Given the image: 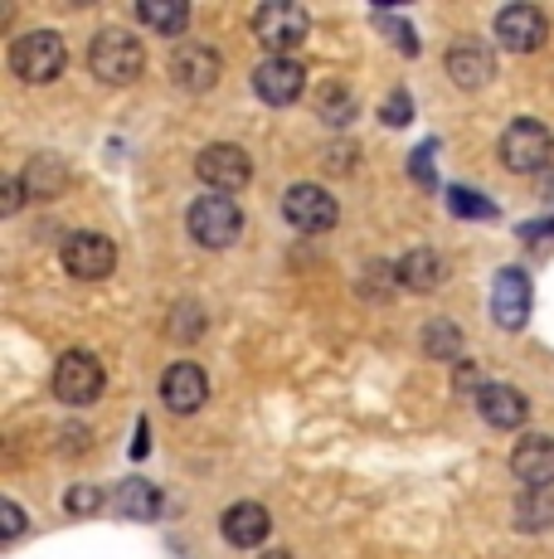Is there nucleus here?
<instances>
[{"label": "nucleus", "instance_id": "nucleus-4", "mask_svg": "<svg viewBox=\"0 0 554 559\" xmlns=\"http://www.w3.org/2000/svg\"><path fill=\"white\" fill-rule=\"evenodd\" d=\"M63 59H69V49L55 29H29L10 45V73L25 83H55L63 73Z\"/></svg>", "mask_w": 554, "mask_h": 559}, {"label": "nucleus", "instance_id": "nucleus-31", "mask_svg": "<svg viewBox=\"0 0 554 559\" xmlns=\"http://www.w3.org/2000/svg\"><path fill=\"white\" fill-rule=\"evenodd\" d=\"M20 204H25V180H20V176L0 180V214H15Z\"/></svg>", "mask_w": 554, "mask_h": 559}, {"label": "nucleus", "instance_id": "nucleus-35", "mask_svg": "<svg viewBox=\"0 0 554 559\" xmlns=\"http://www.w3.org/2000/svg\"><path fill=\"white\" fill-rule=\"evenodd\" d=\"M146 448H152V443H146V418H142V424H136V443H132V457L142 462V457H146Z\"/></svg>", "mask_w": 554, "mask_h": 559}, {"label": "nucleus", "instance_id": "nucleus-20", "mask_svg": "<svg viewBox=\"0 0 554 559\" xmlns=\"http://www.w3.org/2000/svg\"><path fill=\"white\" fill-rule=\"evenodd\" d=\"M112 507H117V515H127V521H156V515H161V491L146 477H127V481H117Z\"/></svg>", "mask_w": 554, "mask_h": 559}, {"label": "nucleus", "instance_id": "nucleus-36", "mask_svg": "<svg viewBox=\"0 0 554 559\" xmlns=\"http://www.w3.org/2000/svg\"><path fill=\"white\" fill-rule=\"evenodd\" d=\"M520 234H526V239H540V234H554V219H545V224H520Z\"/></svg>", "mask_w": 554, "mask_h": 559}, {"label": "nucleus", "instance_id": "nucleus-37", "mask_svg": "<svg viewBox=\"0 0 554 559\" xmlns=\"http://www.w3.org/2000/svg\"><path fill=\"white\" fill-rule=\"evenodd\" d=\"M457 384H462V390H467V384H477V370H472V365H457Z\"/></svg>", "mask_w": 554, "mask_h": 559}, {"label": "nucleus", "instance_id": "nucleus-26", "mask_svg": "<svg viewBox=\"0 0 554 559\" xmlns=\"http://www.w3.org/2000/svg\"><path fill=\"white\" fill-rule=\"evenodd\" d=\"M447 210L457 214V219H496V204L482 195V190H467V186H453L447 190Z\"/></svg>", "mask_w": 554, "mask_h": 559}, {"label": "nucleus", "instance_id": "nucleus-7", "mask_svg": "<svg viewBox=\"0 0 554 559\" xmlns=\"http://www.w3.org/2000/svg\"><path fill=\"white\" fill-rule=\"evenodd\" d=\"M103 365L88 356V350H69L59 356L55 365V400L69 404V408H83V404H98L103 400Z\"/></svg>", "mask_w": 554, "mask_h": 559}, {"label": "nucleus", "instance_id": "nucleus-28", "mask_svg": "<svg viewBox=\"0 0 554 559\" xmlns=\"http://www.w3.org/2000/svg\"><path fill=\"white\" fill-rule=\"evenodd\" d=\"M380 122H385V127H409V122H413V103H409V93L394 88L389 98H385V107H380Z\"/></svg>", "mask_w": 554, "mask_h": 559}, {"label": "nucleus", "instance_id": "nucleus-33", "mask_svg": "<svg viewBox=\"0 0 554 559\" xmlns=\"http://www.w3.org/2000/svg\"><path fill=\"white\" fill-rule=\"evenodd\" d=\"M0 521H5V540H20V535H25V515H20L15 501H0Z\"/></svg>", "mask_w": 554, "mask_h": 559}, {"label": "nucleus", "instance_id": "nucleus-24", "mask_svg": "<svg viewBox=\"0 0 554 559\" xmlns=\"http://www.w3.org/2000/svg\"><path fill=\"white\" fill-rule=\"evenodd\" d=\"M316 112L332 127H346V122H356V98H350V88H340V83H326V88H316Z\"/></svg>", "mask_w": 554, "mask_h": 559}, {"label": "nucleus", "instance_id": "nucleus-30", "mask_svg": "<svg viewBox=\"0 0 554 559\" xmlns=\"http://www.w3.org/2000/svg\"><path fill=\"white\" fill-rule=\"evenodd\" d=\"M98 501H103L98 487H69V511L73 515H93L98 511Z\"/></svg>", "mask_w": 554, "mask_h": 559}, {"label": "nucleus", "instance_id": "nucleus-6", "mask_svg": "<svg viewBox=\"0 0 554 559\" xmlns=\"http://www.w3.org/2000/svg\"><path fill=\"white\" fill-rule=\"evenodd\" d=\"M195 176L205 180L215 195H239V190L253 180V160H249V152H243V146L209 142L205 152L195 156Z\"/></svg>", "mask_w": 554, "mask_h": 559}, {"label": "nucleus", "instance_id": "nucleus-3", "mask_svg": "<svg viewBox=\"0 0 554 559\" xmlns=\"http://www.w3.org/2000/svg\"><path fill=\"white\" fill-rule=\"evenodd\" d=\"M185 229L200 249H229L243 234V210L229 195H200L185 214Z\"/></svg>", "mask_w": 554, "mask_h": 559}, {"label": "nucleus", "instance_id": "nucleus-21", "mask_svg": "<svg viewBox=\"0 0 554 559\" xmlns=\"http://www.w3.org/2000/svg\"><path fill=\"white\" fill-rule=\"evenodd\" d=\"M20 180H25L29 200H59L63 190H69V166H63L59 156H35Z\"/></svg>", "mask_w": 554, "mask_h": 559}, {"label": "nucleus", "instance_id": "nucleus-1", "mask_svg": "<svg viewBox=\"0 0 554 559\" xmlns=\"http://www.w3.org/2000/svg\"><path fill=\"white\" fill-rule=\"evenodd\" d=\"M88 69H93V79H103V83H136L142 79V69H146V49H142V39L132 35V29H98L93 35V49H88Z\"/></svg>", "mask_w": 554, "mask_h": 559}, {"label": "nucleus", "instance_id": "nucleus-17", "mask_svg": "<svg viewBox=\"0 0 554 559\" xmlns=\"http://www.w3.org/2000/svg\"><path fill=\"white\" fill-rule=\"evenodd\" d=\"M447 79H453L457 88H486V83L496 79L492 49H482L477 39H462V45H453V49H447Z\"/></svg>", "mask_w": 554, "mask_h": 559}, {"label": "nucleus", "instance_id": "nucleus-29", "mask_svg": "<svg viewBox=\"0 0 554 559\" xmlns=\"http://www.w3.org/2000/svg\"><path fill=\"white\" fill-rule=\"evenodd\" d=\"M170 331H176L180 341H195L200 331H205V317H200V307H176V321H170Z\"/></svg>", "mask_w": 554, "mask_h": 559}, {"label": "nucleus", "instance_id": "nucleus-11", "mask_svg": "<svg viewBox=\"0 0 554 559\" xmlns=\"http://www.w3.org/2000/svg\"><path fill=\"white\" fill-rule=\"evenodd\" d=\"M496 39L510 53H535L550 39V20L540 5H506L496 15Z\"/></svg>", "mask_w": 554, "mask_h": 559}, {"label": "nucleus", "instance_id": "nucleus-16", "mask_svg": "<svg viewBox=\"0 0 554 559\" xmlns=\"http://www.w3.org/2000/svg\"><path fill=\"white\" fill-rule=\"evenodd\" d=\"M394 283L404 293H438L447 283V258L438 249H413L394 263Z\"/></svg>", "mask_w": 554, "mask_h": 559}, {"label": "nucleus", "instance_id": "nucleus-14", "mask_svg": "<svg viewBox=\"0 0 554 559\" xmlns=\"http://www.w3.org/2000/svg\"><path fill=\"white\" fill-rule=\"evenodd\" d=\"M492 317H496V326H506V331H520L530 321V277H526V267H501L496 273Z\"/></svg>", "mask_w": 554, "mask_h": 559}, {"label": "nucleus", "instance_id": "nucleus-12", "mask_svg": "<svg viewBox=\"0 0 554 559\" xmlns=\"http://www.w3.org/2000/svg\"><path fill=\"white\" fill-rule=\"evenodd\" d=\"M219 73H224L219 53L209 45H200V39H185V45H176V53H170V79L185 93H209L219 83Z\"/></svg>", "mask_w": 554, "mask_h": 559}, {"label": "nucleus", "instance_id": "nucleus-25", "mask_svg": "<svg viewBox=\"0 0 554 559\" xmlns=\"http://www.w3.org/2000/svg\"><path fill=\"white\" fill-rule=\"evenodd\" d=\"M516 525L520 531H545V525H554V497L550 491H526V497L516 501Z\"/></svg>", "mask_w": 554, "mask_h": 559}, {"label": "nucleus", "instance_id": "nucleus-23", "mask_svg": "<svg viewBox=\"0 0 554 559\" xmlns=\"http://www.w3.org/2000/svg\"><path fill=\"white\" fill-rule=\"evenodd\" d=\"M423 350H429L433 360H457L462 356V331H457L453 321L433 317L429 326H423Z\"/></svg>", "mask_w": 554, "mask_h": 559}, {"label": "nucleus", "instance_id": "nucleus-15", "mask_svg": "<svg viewBox=\"0 0 554 559\" xmlns=\"http://www.w3.org/2000/svg\"><path fill=\"white\" fill-rule=\"evenodd\" d=\"M510 472L516 481H526L530 491H550L554 487V438L545 433H526L510 453Z\"/></svg>", "mask_w": 554, "mask_h": 559}, {"label": "nucleus", "instance_id": "nucleus-8", "mask_svg": "<svg viewBox=\"0 0 554 559\" xmlns=\"http://www.w3.org/2000/svg\"><path fill=\"white\" fill-rule=\"evenodd\" d=\"M63 267H69L73 277H83V283H98V277H108L117 267V243L108 239V234H93V229H79L63 239Z\"/></svg>", "mask_w": 554, "mask_h": 559}, {"label": "nucleus", "instance_id": "nucleus-27", "mask_svg": "<svg viewBox=\"0 0 554 559\" xmlns=\"http://www.w3.org/2000/svg\"><path fill=\"white\" fill-rule=\"evenodd\" d=\"M375 25H380V29H385V35L394 39V49H399L404 59H413V53H419V35H413V29L404 25L399 15H385V10H380V15H375Z\"/></svg>", "mask_w": 554, "mask_h": 559}, {"label": "nucleus", "instance_id": "nucleus-32", "mask_svg": "<svg viewBox=\"0 0 554 559\" xmlns=\"http://www.w3.org/2000/svg\"><path fill=\"white\" fill-rule=\"evenodd\" d=\"M409 176L433 190V146H419V152L409 156Z\"/></svg>", "mask_w": 554, "mask_h": 559}, {"label": "nucleus", "instance_id": "nucleus-13", "mask_svg": "<svg viewBox=\"0 0 554 559\" xmlns=\"http://www.w3.org/2000/svg\"><path fill=\"white\" fill-rule=\"evenodd\" d=\"M205 400H209V374L195 360H176L161 374V404L170 414H195V408H205Z\"/></svg>", "mask_w": 554, "mask_h": 559}, {"label": "nucleus", "instance_id": "nucleus-18", "mask_svg": "<svg viewBox=\"0 0 554 559\" xmlns=\"http://www.w3.org/2000/svg\"><path fill=\"white\" fill-rule=\"evenodd\" d=\"M219 531H224V540H229L233 550H253V545H263V540H268L273 521H268V511H263L258 501H239V507H229V511H224Z\"/></svg>", "mask_w": 554, "mask_h": 559}, {"label": "nucleus", "instance_id": "nucleus-2", "mask_svg": "<svg viewBox=\"0 0 554 559\" xmlns=\"http://www.w3.org/2000/svg\"><path fill=\"white\" fill-rule=\"evenodd\" d=\"M496 152H501V166L506 170H516V176H535V170H545L550 156H554V132L540 122V117H516V122L501 132Z\"/></svg>", "mask_w": 554, "mask_h": 559}, {"label": "nucleus", "instance_id": "nucleus-10", "mask_svg": "<svg viewBox=\"0 0 554 559\" xmlns=\"http://www.w3.org/2000/svg\"><path fill=\"white\" fill-rule=\"evenodd\" d=\"M282 214H287V224H292V229H302V234H326L340 219L336 195H326L322 186H306V180L282 195Z\"/></svg>", "mask_w": 554, "mask_h": 559}, {"label": "nucleus", "instance_id": "nucleus-19", "mask_svg": "<svg viewBox=\"0 0 554 559\" xmlns=\"http://www.w3.org/2000/svg\"><path fill=\"white\" fill-rule=\"evenodd\" d=\"M477 408H482V418L492 428H520L530 414L526 394L510 390V384H482V390H477Z\"/></svg>", "mask_w": 554, "mask_h": 559}, {"label": "nucleus", "instance_id": "nucleus-34", "mask_svg": "<svg viewBox=\"0 0 554 559\" xmlns=\"http://www.w3.org/2000/svg\"><path fill=\"white\" fill-rule=\"evenodd\" d=\"M326 166H332V170H350V166H356V146H332V152H326Z\"/></svg>", "mask_w": 554, "mask_h": 559}, {"label": "nucleus", "instance_id": "nucleus-9", "mask_svg": "<svg viewBox=\"0 0 554 559\" xmlns=\"http://www.w3.org/2000/svg\"><path fill=\"white\" fill-rule=\"evenodd\" d=\"M306 88V69L292 59V53H268V59L253 69V93H258L268 107H287L297 103Z\"/></svg>", "mask_w": 554, "mask_h": 559}, {"label": "nucleus", "instance_id": "nucleus-5", "mask_svg": "<svg viewBox=\"0 0 554 559\" xmlns=\"http://www.w3.org/2000/svg\"><path fill=\"white\" fill-rule=\"evenodd\" d=\"M253 35L268 53H292L312 35V15L302 5H292V0H273V5L253 10Z\"/></svg>", "mask_w": 554, "mask_h": 559}, {"label": "nucleus", "instance_id": "nucleus-22", "mask_svg": "<svg viewBox=\"0 0 554 559\" xmlns=\"http://www.w3.org/2000/svg\"><path fill=\"white\" fill-rule=\"evenodd\" d=\"M136 20H142V25H152L156 35H185L190 5H185V0H142V5H136Z\"/></svg>", "mask_w": 554, "mask_h": 559}, {"label": "nucleus", "instance_id": "nucleus-38", "mask_svg": "<svg viewBox=\"0 0 554 559\" xmlns=\"http://www.w3.org/2000/svg\"><path fill=\"white\" fill-rule=\"evenodd\" d=\"M263 559H292V555H287V550H268V555H263Z\"/></svg>", "mask_w": 554, "mask_h": 559}]
</instances>
